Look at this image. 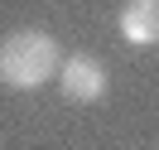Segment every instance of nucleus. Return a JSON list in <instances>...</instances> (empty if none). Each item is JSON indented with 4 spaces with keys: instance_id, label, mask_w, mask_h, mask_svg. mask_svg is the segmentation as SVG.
<instances>
[{
    "instance_id": "1",
    "label": "nucleus",
    "mask_w": 159,
    "mask_h": 150,
    "mask_svg": "<svg viewBox=\"0 0 159 150\" xmlns=\"http://www.w3.org/2000/svg\"><path fill=\"white\" fill-rule=\"evenodd\" d=\"M58 63H63V53L53 44V34L20 29L0 44V82L15 87V92H34L48 78H58Z\"/></svg>"
},
{
    "instance_id": "2",
    "label": "nucleus",
    "mask_w": 159,
    "mask_h": 150,
    "mask_svg": "<svg viewBox=\"0 0 159 150\" xmlns=\"http://www.w3.org/2000/svg\"><path fill=\"white\" fill-rule=\"evenodd\" d=\"M111 87V73L101 58H92V53H72V58L58 63V92L68 102H77V107H92V102H101Z\"/></svg>"
},
{
    "instance_id": "3",
    "label": "nucleus",
    "mask_w": 159,
    "mask_h": 150,
    "mask_svg": "<svg viewBox=\"0 0 159 150\" xmlns=\"http://www.w3.org/2000/svg\"><path fill=\"white\" fill-rule=\"evenodd\" d=\"M120 39L135 44V49L159 44V0H125V10H120Z\"/></svg>"
}]
</instances>
